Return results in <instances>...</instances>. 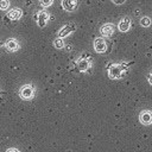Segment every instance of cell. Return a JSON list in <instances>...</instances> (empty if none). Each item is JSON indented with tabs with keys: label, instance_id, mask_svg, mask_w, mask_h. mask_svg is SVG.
I'll list each match as a JSON object with an SVG mask.
<instances>
[{
	"label": "cell",
	"instance_id": "cell-1",
	"mask_svg": "<svg viewBox=\"0 0 152 152\" xmlns=\"http://www.w3.org/2000/svg\"><path fill=\"white\" fill-rule=\"evenodd\" d=\"M124 75V69L121 66V64H112L108 68V76L112 80H118L121 78Z\"/></svg>",
	"mask_w": 152,
	"mask_h": 152
},
{
	"label": "cell",
	"instance_id": "cell-2",
	"mask_svg": "<svg viewBox=\"0 0 152 152\" xmlns=\"http://www.w3.org/2000/svg\"><path fill=\"white\" fill-rule=\"evenodd\" d=\"M19 96L23 100H31L34 96V88L32 84H25L19 90Z\"/></svg>",
	"mask_w": 152,
	"mask_h": 152
},
{
	"label": "cell",
	"instance_id": "cell-3",
	"mask_svg": "<svg viewBox=\"0 0 152 152\" xmlns=\"http://www.w3.org/2000/svg\"><path fill=\"white\" fill-rule=\"evenodd\" d=\"M139 121L145 126L151 125L152 124V112L151 110H142L139 114Z\"/></svg>",
	"mask_w": 152,
	"mask_h": 152
},
{
	"label": "cell",
	"instance_id": "cell-4",
	"mask_svg": "<svg viewBox=\"0 0 152 152\" xmlns=\"http://www.w3.org/2000/svg\"><path fill=\"white\" fill-rule=\"evenodd\" d=\"M94 49L99 53H103L107 50V44L103 38H96L94 42Z\"/></svg>",
	"mask_w": 152,
	"mask_h": 152
},
{
	"label": "cell",
	"instance_id": "cell-5",
	"mask_svg": "<svg viewBox=\"0 0 152 152\" xmlns=\"http://www.w3.org/2000/svg\"><path fill=\"white\" fill-rule=\"evenodd\" d=\"M100 31H101V34H102L103 37L109 38V37H112L113 33H114V25H113V24H104V25L100 28Z\"/></svg>",
	"mask_w": 152,
	"mask_h": 152
},
{
	"label": "cell",
	"instance_id": "cell-6",
	"mask_svg": "<svg viewBox=\"0 0 152 152\" xmlns=\"http://www.w3.org/2000/svg\"><path fill=\"white\" fill-rule=\"evenodd\" d=\"M118 27H119V30H120L121 32H127V31L129 30V27H131V19H129L128 17H124V18L120 20Z\"/></svg>",
	"mask_w": 152,
	"mask_h": 152
},
{
	"label": "cell",
	"instance_id": "cell-7",
	"mask_svg": "<svg viewBox=\"0 0 152 152\" xmlns=\"http://www.w3.org/2000/svg\"><path fill=\"white\" fill-rule=\"evenodd\" d=\"M62 6L65 11L71 12L77 7V0H62Z\"/></svg>",
	"mask_w": 152,
	"mask_h": 152
},
{
	"label": "cell",
	"instance_id": "cell-8",
	"mask_svg": "<svg viewBox=\"0 0 152 152\" xmlns=\"http://www.w3.org/2000/svg\"><path fill=\"white\" fill-rule=\"evenodd\" d=\"M48 20H49V14H48L46 12H44V11H40V12L38 13V15H37V23H38V26L44 27V26L46 25Z\"/></svg>",
	"mask_w": 152,
	"mask_h": 152
},
{
	"label": "cell",
	"instance_id": "cell-9",
	"mask_svg": "<svg viewBox=\"0 0 152 152\" xmlns=\"http://www.w3.org/2000/svg\"><path fill=\"white\" fill-rule=\"evenodd\" d=\"M75 28H76V25H75V24L65 25V26H64V27H62V30L58 32V38H63V37L68 36V34H69V33H71Z\"/></svg>",
	"mask_w": 152,
	"mask_h": 152
},
{
	"label": "cell",
	"instance_id": "cell-10",
	"mask_svg": "<svg viewBox=\"0 0 152 152\" xmlns=\"http://www.w3.org/2000/svg\"><path fill=\"white\" fill-rule=\"evenodd\" d=\"M5 48H6V50L10 51V52H14V51H17V50L19 49V44H18V42L14 40V39H8V40L5 43Z\"/></svg>",
	"mask_w": 152,
	"mask_h": 152
},
{
	"label": "cell",
	"instance_id": "cell-11",
	"mask_svg": "<svg viewBox=\"0 0 152 152\" xmlns=\"http://www.w3.org/2000/svg\"><path fill=\"white\" fill-rule=\"evenodd\" d=\"M90 66V62L86 58H80L77 61V68L81 70V71H87Z\"/></svg>",
	"mask_w": 152,
	"mask_h": 152
},
{
	"label": "cell",
	"instance_id": "cell-12",
	"mask_svg": "<svg viewBox=\"0 0 152 152\" xmlns=\"http://www.w3.org/2000/svg\"><path fill=\"white\" fill-rule=\"evenodd\" d=\"M21 14H23L21 10H20V8H18V7H15V8L11 10V11L8 12V18H10V19H12V20H17V19H20Z\"/></svg>",
	"mask_w": 152,
	"mask_h": 152
},
{
	"label": "cell",
	"instance_id": "cell-13",
	"mask_svg": "<svg viewBox=\"0 0 152 152\" xmlns=\"http://www.w3.org/2000/svg\"><path fill=\"white\" fill-rule=\"evenodd\" d=\"M140 25H141L142 27H148V26L151 25V19H150L148 17H142V18L140 19Z\"/></svg>",
	"mask_w": 152,
	"mask_h": 152
},
{
	"label": "cell",
	"instance_id": "cell-14",
	"mask_svg": "<svg viewBox=\"0 0 152 152\" xmlns=\"http://www.w3.org/2000/svg\"><path fill=\"white\" fill-rule=\"evenodd\" d=\"M53 45H55V48H57V49H62V48L64 46V42H63L62 38H56L55 42H53Z\"/></svg>",
	"mask_w": 152,
	"mask_h": 152
},
{
	"label": "cell",
	"instance_id": "cell-15",
	"mask_svg": "<svg viewBox=\"0 0 152 152\" xmlns=\"http://www.w3.org/2000/svg\"><path fill=\"white\" fill-rule=\"evenodd\" d=\"M10 6V1L8 0H0V11L1 10H6Z\"/></svg>",
	"mask_w": 152,
	"mask_h": 152
},
{
	"label": "cell",
	"instance_id": "cell-16",
	"mask_svg": "<svg viewBox=\"0 0 152 152\" xmlns=\"http://www.w3.org/2000/svg\"><path fill=\"white\" fill-rule=\"evenodd\" d=\"M39 2H40V5H42L43 7H49V6L52 5L53 0H39Z\"/></svg>",
	"mask_w": 152,
	"mask_h": 152
},
{
	"label": "cell",
	"instance_id": "cell-17",
	"mask_svg": "<svg viewBox=\"0 0 152 152\" xmlns=\"http://www.w3.org/2000/svg\"><path fill=\"white\" fill-rule=\"evenodd\" d=\"M112 1H113L114 4H116V5H122L126 0H112Z\"/></svg>",
	"mask_w": 152,
	"mask_h": 152
},
{
	"label": "cell",
	"instance_id": "cell-18",
	"mask_svg": "<svg viewBox=\"0 0 152 152\" xmlns=\"http://www.w3.org/2000/svg\"><path fill=\"white\" fill-rule=\"evenodd\" d=\"M147 81H148V83L152 86V72H150V74L147 75Z\"/></svg>",
	"mask_w": 152,
	"mask_h": 152
},
{
	"label": "cell",
	"instance_id": "cell-19",
	"mask_svg": "<svg viewBox=\"0 0 152 152\" xmlns=\"http://www.w3.org/2000/svg\"><path fill=\"white\" fill-rule=\"evenodd\" d=\"M6 152H19V150H18V148H14V147H11V148H8Z\"/></svg>",
	"mask_w": 152,
	"mask_h": 152
},
{
	"label": "cell",
	"instance_id": "cell-20",
	"mask_svg": "<svg viewBox=\"0 0 152 152\" xmlns=\"http://www.w3.org/2000/svg\"><path fill=\"white\" fill-rule=\"evenodd\" d=\"M0 95H1V93H0ZM0 102H2V99H1V96H0Z\"/></svg>",
	"mask_w": 152,
	"mask_h": 152
}]
</instances>
